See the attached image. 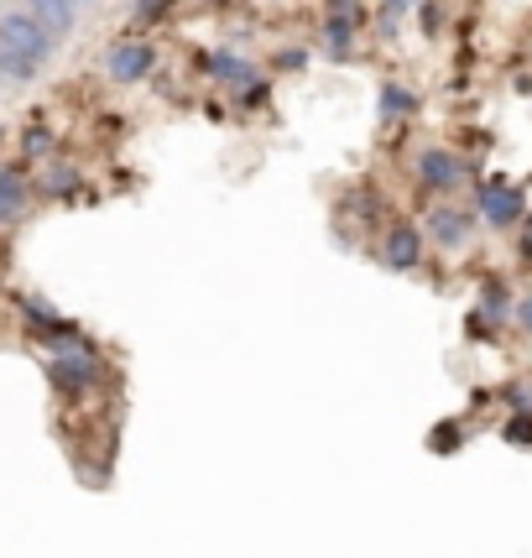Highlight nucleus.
Listing matches in <instances>:
<instances>
[{
    "instance_id": "obj_1",
    "label": "nucleus",
    "mask_w": 532,
    "mask_h": 558,
    "mask_svg": "<svg viewBox=\"0 0 532 558\" xmlns=\"http://www.w3.org/2000/svg\"><path fill=\"white\" fill-rule=\"evenodd\" d=\"M52 48L58 43L37 26V16L26 5L0 11V84H32L37 73L48 69Z\"/></svg>"
},
{
    "instance_id": "obj_2",
    "label": "nucleus",
    "mask_w": 532,
    "mask_h": 558,
    "mask_svg": "<svg viewBox=\"0 0 532 558\" xmlns=\"http://www.w3.org/2000/svg\"><path fill=\"white\" fill-rule=\"evenodd\" d=\"M99 376H105V365H99V350L89 340H58L52 344V355H48V381L63 397H78V391H89L99 387Z\"/></svg>"
},
{
    "instance_id": "obj_3",
    "label": "nucleus",
    "mask_w": 532,
    "mask_h": 558,
    "mask_svg": "<svg viewBox=\"0 0 532 558\" xmlns=\"http://www.w3.org/2000/svg\"><path fill=\"white\" fill-rule=\"evenodd\" d=\"M198 69L209 73L215 84H230L235 95H241V89H245V105H262V99H266V84H262V73H256V63H251L245 52H230V48L198 52Z\"/></svg>"
},
{
    "instance_id": "obj_4",
    "label": "nucleus",
    "mask_w": 532,
    "mask_h": 558,
    "mask_svg": "<svg viewBox=\"0 0 532 558\" xmlns=\"http://www.w3.org/2000/svg\"><path fill=\"white\" fill-rule=\"evenodd\" d=\"M475 215L491 230H511L522 219V189H511L507 178H485L481 189H475Z\"/></svg>"
},
{
    "instance_id": "obj_5",
    "label": "nucleus",
    "mask_w": 532,
    "mask_h": 558,
    "mask_svg": "<svg viewBox=\"0 0 532 558\" xmlns=\"http://www.w3.org/2000/svg\"><path fill=\"white\" fill-rule=\"evenodd\" d=\"M475 225H481V219L455 209V204H434V209H428V225H423V235H428L438 251H464V245L475 241Z\"/></svg>"
},
{
    "instance_id": "obj_6",
    "label": "nucleus",
    "mask_w": 532,
    "mask_h": 558,
    "mask_svg": "<svg viewBox=\"0 0 532 558\" xmlns=\"http://www.w3.org/2000/svg\"><path fill=\"white\" fill-rule=\"evenodd\" d=\"M152 69H157V48H152V43H142V37L116 43V48L105 52V73H110L116 84H142Z\"/></svg>"
},
{
    "instance_id": "obj_7",
    "label": "nucleus",
    "mask_w": 532,
    "mask_h": 558,
    "mask_svg": "<svg viewBox=\"0 0 532 558\" xmlns=\"http://www.w3.org/2000/svg\"><path fill=\"white\" fill-rule=\"evenodd\" d=\"M418 178L428 183V189H438V194H449V189H460L464 178H470V168H464L460 151H449V146H428V151H418Z\"/></svg>"
},
{
    "instance_id": "obj_8",
    "label": "nucleus",
    "mask_w": 532,
    "mask_h": 558,
    "mask_svg": "<svg viewBox=\"0 0 532 558\" xmlns=\"http://www.w3.org/2000/svg\"><path fill=\"white\" fill-rule=\"evenodd\" d=\"M26 11L37 16V26L48 32L52 43L73 37V26H78V0H26Z\"/></svg>"
},
{
    "instance_id": "obj_9",
    "label": "nucleus",
    "mask_w": 532,
    "mask_h": 558,
    "mask_svg": "<svg viewBox=\"0 0 532 558\" xmlns=\"http://www.w3.org/2000/svg\"><path fill=\"white\" fill-rule=\"evenodd\" d=\"M382 262H387L391 271H412L423 262V235H418L412 225H391L387 241H382Z\"/></svg>"
},
{
    "instance_id": "obj_10",
    "label": "nucleus",
    "mask_w": 532,
    "mask_h": 558,
    "mask_svg": "<svg viewBox=\"0 0 532 558\" xmlns=\"http://www.w3.org/2000/svg\"><path fill=\"white\" fill-rule=\"evenodd\" d=\"M32 209V183L22 168H0V225H22Z\"/></svg>"
},
{
    "instance_id": "obj_11",
    "label": "nucleus",
    "mask_w": 532,
    "mask_h": 558,
    "mask_svg": "<svg viewBox=\"0 0 532 558\" xmlns=\"http://www.w3.org/2000/svg\"><path fill=\"white\" fill-rule=\"evenodd\" d=\"M355 22H361V16H350V11H329V16H324V58H350Z\"/></svg>"
},
{
    "instance_id": "obj_12",
    "label": "nucleus",
    "mask_w": 532,
    "mask_h": 558,
    "mask_svg": "<svg viewBox=\"0 0 532 558\" xmlns=\"http://www.w3.org/2000/svg\"><path fill=\"white\" fill-rule=\"evenodd\" d=\"M37 189H43L48 198H73L78 189H84V172L69 168V162H52V168L37 178Z\"/></svg>"
},
{
    "instance_id": "obj_13",
    "label": "nucleus",
    "mask_w": 532,
    "mask_h": 558,
    "mask_svg": "<svg viewBox=\"0 0 532 558\" xmlns=\"http://www.w3.org/2000/svg\"><path fill=\"white\" fill-rule=\"evenodd\" d=\"M412 110H418V95H412L408 84H387V89H382V116H387V121L412 116Z\"/></svg>"
},
{
    "instance_id": "obj_14",
    "label": "nucleus",
    "mask_w": 532,
    "mask_h": 558,
    "mask_svg": "<svg viewBox=\"0 0 532 558\" xmlns=\"http://www.w3.org/2000/svg\"><path fill=\"white\" fill-rule=\"evenodd\" d=\"M507 308H511V303H507V288H501V282H491V288L481 292V314L491 318V324H501V318H507ZM511 314H517V308H511Z\"/></svg>"
},
{
    "instance_id": "obj_15",
    "label": "nucleus",
    "mask_w": 532,
    "mask_h": 558,
    "mask_svg": "<svg viewBox=\"0 0 532 558\" xmlns=\"http://www.w3.org/2000/svg\"><path fill=\"white\" fill-rule=\"evenodd\" d=\"M22 151H26V157H48V151H52V131H48V125H26Z\"/></svg>"
},
{
    "instance_id": "obj_16",
    "label": "nucleus",
    "mask_w": 532,
    "mask_h": 558,
    "mask_svg": "<svg viewBox=\"0 0 532 558\" xmlns=\"http://www.w3.org/2000/svg\"><path fill=\"white\" fill-rule=\"evenodd\" d=\"M507 438H511V444H532V413H517V417H511V423H507Z\"/></svg>"
},
{
    "instance_id": "obj_17",
    "label": "nucleus",
    "mask_w": 532,
    "mask_h": 558,
    "mask_svg": "<svg viewBox=\"0 0 532 558\" xmlns=\"http://www.w3.org/2000/svg\"><path fill=\"white\" fill-rule=\"evenodd\" d=\"M309 63V52L303 48H288V52H277V69H303Z\"/></svg>"
},
{
    "instance_id": "obj_18",
    "label": "nucleus",
    "mask_w": 532,
    "mask_h": 558,
    "mask_svg": "<svg viewBox=\"0 0 532 558\" xmlns=\"http://www.w3.org/2000/svg\"><path fill=\"white\" fill-rule=\"evenodd\" d=\"M517 324H522V329H528V335H532V292H528V298H522V303H517Z\"/></svg>"
},
{
    "instance_id": "obj_19",
    "label": "nucleus",
    "mask_w": 532,
    "mask_h": 558,
    "mask_svg": "<svg viewBox=\"0 0 532 558\" xmlns=\"http://www.w3.org/2000/svg\"><path fill=\"white\" fill-rule=\"evenodd\" d=\"M507 402L517 413H532V391H507Z\"/></svg>"
},
{
    "instance_id": "obj_20",
    "label": "nucleus",
    "mask_w": 532,
    "mask_h": 558,
    "mask_svg": "<svg viewBox=\"0 0 532 558\" xmlns=\"http://www.w3.org/2000/svg\"><path fill=\"white\" fill-rule=\"evenodd\" d=\"M0 136H5V131H0Z\"/></svg>"
}]
</instances>
